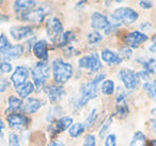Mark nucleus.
<instances>
[{"mask_svg":"<svg viewBox=\"0 0 156 146\" xmlns=\"http://www.w3.org/2000/svg\"><path fill=\"white\" fill-rule=\"evenodd\" d=\"M105 77H106V75H105V74H98V75H96L95 77H94V79L92 80V81H93L96 85H98V83H100V82H102L103 80L105 79Z\"/></svg>","mask_w":156,"mask_h":146,"instance_id":"obj_42","label":"nucleus"},{"mask_svg":"<svg viewBox=\"0 0 156 146\" xmlns=\"http://www.w3.org/2000/svg\"><path fill=\"white\" fill-rule=\"evenodd\" d=\"M129 146H149L147 143V137L143 134V132H141V131L135 132Z\"/></svg>","mask_w":156,"mask_h":146,"instance_id":"obj_25","label":"nucleus"},{"mask_svg":"<svg viewBox=\"0 0 156 146\" xmlns=\"http://www.w3.org/2000/svg\"><path fill=\"white\" fill-rule=\"evenodd\" d=\"M32 78H33V82H34V85L37 90H41L42 88L45 84L46 80L49 77V66H48L47 62H44V61H40L37 64L33 66L32 68Z\"/></svg>","mask_w":156,"mask_h":146,"instance_id":"obj_2","label":"nucleus"},{"mask_svg":"<svg viewBox=\"0 0 156 146\" xmlns=\"http://www.w3.org/2000/svg\"><path fill=\"white\" fill-rule=\"evenodd\" d=\"M37 5V1H32V0H18L14 2V11L18 14H24L27 12L31 11L34 9Z\"/></svg>","mask_w":156,"mask_h":146,"instance_id":"obj_18","label":"nucleus"},{"mask_svg":"<svg viewBox=\"0 0 156 146\" xmlns=\"http://www.w3.org/2000/svg\"><path fill=\"white\" fill-rule=\"evenodd\" d=\"M124 40H125L126 45L129 48H138L141 44L149 40V36L141 31H132V32L127 33Z\"/></svg>","mask_w":156,"mask_h":146,"instance_id":"obj_10","label":"nucleus"},{"mask_svg":"<svg viewBox=\"0 0 156 146\" xmlns=\"http://www.w3.org/2000/svg\"><path fill=\"white\" fill-rule=\"evenodd\" d=\"M151 113H152V115H154V116H155V117H156V108H155V109L152 110Z\"/></svg>","mask_w":156,"mask_h":146,"instance_id":"obj_48","label":"nucleus"},{"mask_svg":"<svg viewBox=\"0 0 156 146\" xmlns=\"http://www.w3.org/2000/svg\"><path fill=\"white\" fill-rule=\"evenodd\" d=\"M47 146H64L63 144H61L60 142H57V141H52V142H50L49 144H48Z\"/></svg>","mask_w":156,"mask_h":146,"instance_id":"obj_45","label":"nucleus"},{"mask_svg":"<svg viewBox=\"0 0 156 146\" xmlns=\"http://www.w3.org/2000/svg\"><path fill=\"white\" fill-rule=\"evenodd\" d=\"M138 62L140 63L141 65L143 66L145 71L150 74V75H154L156 74V60L155 59H145V60H138Z\"/></svg>","mask_w":156,"mask_h":146,"instance_id":"obj_24","label":"nucleus"},{"mask_svg":"<svg viewBox=\"0 0 156 146\" xmlns=\"http://www.w3.org/2000/svg\"><path fill=\"white\" fill-rule=\"evenodd\" d=\"M0 62H1V61H0Z\"/></svg>","mask_w":156,"mask_h":146,"instance_id":"obj_50","label":"nucleus"},{"mask_svg":"<svg viewBox=\"0 0 156 146\" xmlns=\"http://www.w3.org/2000/svg\"><path fill=\"white\" fill-rule=\"evenodd\" d=\"M24 54V46L23 45H12L7 51L2 54H0V59H3V61L8 60H16Z\"/></svg>","mask_w":156,"mask_h":146,"instance_id":"obj_17","label":"nucleus"},{"mask_svg":"<svg viewBox=\"0 0 156 146\" xmlns=\"http://www.w3.org/2000/svg\"><path fill=\"white\" fill-rule=\"evenodd\" d=\"M101 57H102V60L104 62L111 65H118L120 63H122V61H123L117 52L112 51L110 49H104L102 51V54H101Z\"/></svg>","mask_w":156,"mask_h":146,"instance_id":"obj_21","label":"nucleus"},{"mask_svg":"<svg viewBox=\"0 0 156 146\" xmlns=\"http://www.w3.org/2000/svg\"><path fill=\"white\" fill-rule=\"evenodd\" d=\"M151 123H152V127H153L154 131H155V133H156V120H152Z\"/></svg>","mask_w":156,"mask_h":146,"instance_id":"obj_47","label":"nucleus"},{"mask_svg":"<svg viewBox=\"0 0 156 146\" xmlns=\"http://www.w3.org/2000/svg\"><path fill=\"white\" fill-rule=\"evenodd\" d=\"M105 146H117V135L113 133L107 135L105 140Z\"/></svg>","mask_w":156,"mask_h":146,"instance_id":"obj_36","label":"nucleus"},{"mask_svg":"<svg viewBox=\"0 0 156 146\" xmlns=\"http://www.w3.org/2000/svg\"><path fill=\"white\" fill-rule=\"evenodd\" d=\"M54 79L58 84H63L69 81L73 76V66L69 63L58 58L52 62Z\"/></svg>","mask_w":156,"mask_h":146,"instance_id":"obj_1","label":"nucleus"},{"mask_svg":"<svg viewBox=\"0 0 156 146\" xmlns=\"http://www.w3.org/2000/svg\"><path fill=\"white\" fill-rule=\"evenodd\" d=\"M83 146H96V139L93 134H88L83 140Z\"/></svg>","mask_w":156,"mask_h":146,"instance_id":"obj_37","label":"nucleus"},{"mask_svg":"<svg viewBox=\"0 0 156 146\" xmlns=\"http://www.w3.org/2000/svg\"><path fill=\"white\" fill-rule=\"evenodd\" d=\"M128 112H129V109H128L127 103H126V95L124 93H120L117 96V100H115V115L119 118H125Z\"/></svg>","mask_w":156,"mask_h":146,"instance_id":"obj_14","label":"nucleus"},{"mask_svg":"<svg viewBox=\"0 0 156 146\" xmlns=\"http://www.w3.org/2000/svg\"><path fill=\"white\" fill-rule=\"evenodd\" d=\"M11 71H12V65L9 62H7V61H1L0 62V71L1 73L7 74L10 73Z\"/></svg>","mask_w":156,"mask_h":146,"instance_id":"obj_38","label":"nucleus"},{"mask_svg":"<svg viewBox=\"0 0 156 146\" xmlns=\"http://www.w3.org/2000/svg\"><path fill=\"white\" fill-rule=\"evenodd\" d=\"M34 84L32 82H26L23 86H20V89H17L18 95H20V98H27L31 93L34 91Z\"/></svg>","mask_w":156,"mask_h":146,"instance_id":"obj_26","label":"nucleus"},{"mask_svg":"<svg viewBox=\"0 0 156 146\" xmlns=\"http://www.w3.org/2000/svg\"><path fill=\"white\" fill-rule=\"evenodd\" d=\"M149 50H150V51H151V52H154V54H156V37H155V39H154L153 44H152V45L150 46Z\"/></svg>","mask_w":156,"mask_h":146,"instance_id":"obj_44","label":"nucleus"},{"mask_svg":"<svg viewBox=\"0 0 156 146\" xmlns=\"http://www.w3.org/2000/svg\"><path fill=\"white\" fill-rule=\"evenodd\" d=\"M98 95V85H96L93 81L86 82L80 88V98L78 101L79 106H85L90 100L96 98Z\"/></svg>","mask_w":156,"mask_h":146,"instance_id":"obj_7","label":"nucleus"},{"mask_svg":"<svg viewBox=\"0 0 156 146\" xmlns=\"http://www.w3.org/2000/svg\"><path fill=\"white\" fill-rule=\"evenodd\" d=\"M45 93L47 94L50 101L56 103L60 100L61 97L64 95V90L61 85H49L45 88Z\"/></svg>","mask_w":156,"mask_h":146,"instance_id":"obj_20","label":"nucleus"},{"mask_svg":"<svg viewBox=\"0 0 156 146\" xmlns=\"http://www.w3.org/2000/svg\"><path fill=\"white\" fill-rule=\"evenodd\" d=\"M5 123H3V120L0 118V139L3 137V134H5Z\"/></svg>","mask_w":156,"mask_h":146,"instance_id":"obj_43","label":"nucleus"},{"mask_svg":"<svg viewBox=\"0 0 156 146\" xmlns=\"http://www.w3.org/2000/svg\"><path fill=\"white\" fill-rule=\"evenodd\" d=\"M10 33L15 41H22L33 34V28L31 26H14L11 28Z\"/></svg>","mask_w":156,"mask_h":146,"instance_id":"obj_15","label":"nucleus"},{"mask_svg":"<svg viewBox=\"0 0 156 146\" xmlns=\"http://www.w3.org/2000/svg\"><path fill=\"white\" fill-rule=\"evenodd\" d=\"M8 124L11 128H25L29 125L30 123V120H29L27 116H25L24 114L22 113H11V114H8Z\"/></svg>","mask_w":156,"mask_h":146,"instance_id":"obj_13","label":"nucleus"},{"mask_svg":"<svg viewBox=\"0 0 156 146\" xmlns=\"http://www.w3.org/2000/svg\"><path fill=\"white\" fill-rule=\"evenodd\" d=\"M143 88L147 91V95H149L154 101H156V80L145 82Z\"/></svg>","mask_w":156,"mask_h":146,"instance_id":"obj_28","label":"nucleus"},{"mask_svg":"<svg viewBox=\"0 0 156 146\" xmlns=\"http://www.w3.org/2000/svg\"><path fill=\"white\" fill-rule=\"evenodd\" d=\"M10 85V82L5 78H0V93H3Z\"/></svg>","mask_w":156,"mask_h":146,"instance_id":"obj_39","label":"nucleus"},{"mask_svg":"<svg viewBox=\"0 0 156 146\" xmlns=\"http://www.w3.org/2000/svg\"><path fill=\"white\" fill-rule=\"evenodd\" d=\"M75 33L72 32V31H66V32H63V34L61 35V37L59 39L57 46L58 47H69V44H72L75 41Z\"/></svg>","mask_w":156,"mask_h":146,"instance_id":"obj_23","label":"nucleus"},{"mask_svg":"<svg viewBox=\"0 0 156 146\" xmlns=\"http://www.w3.org/2000/svg\"><path fill=\"white\" fill-rule=\"evenodd\" d=\"M42 105H43V103H42L40 99L28 98L26 103H23V107L20 110H22L24 113L32 114V113H35V112L42 107Z\"/></svg>","mask_w":156,"mask_h":146,"instance_id":"obj_19","label":"nucleus"},{"mask_svg":"<svg viewBox=\"0 0 156 146\" xmlns=\"http://www.w3.org/2000/svg\"><path fill=\"white\" fill-rule=\"evenodd\" d=\"M119 77L121 79L122 83L124 84L127 90H134L137 88L138 83L140 81L137 78V75L134 71L129 68H122L119 71Z\"/></svg>","mask_w":156,"mask_h":146,"instance_id":"obj_8","label":"nucleus"},{"mask_svg":"<svg viewBox=\"0 0 156 146\" xmlns=\"http://www.w3.org/2000/svg\"><path fill=\"white\" fill-rule=\"evenodd\" d=\"M29 77V69L25 66H17L14 71L13 75L11 76V81L13 83L14 88L20 89V86H23L26 83L27 79Z\"/></svg>","mask_w":156,"mask_h":146,"instance_id":"obj_11","label":"nucleus"},{"mask_svg":"<svg viewBox=\"0 0 156 146\" xmlns=\"http://www.w3.org/2000/svg\"><path fill=\"white\" fill-rule=\"evenodd\" d=\"M46 12L44 10V8H37L33 9L31 11L24 13L20 15V19L24 22H29L33 23V24H41L44 19H45Z\"/></svg>","mask_w":156,"mask_h":146,"instance_id":"obj_12","label":"nucleus"},{"mask_svg":"<svg viewBox=\"0 0 156 146\" xmlns=\"http://www.w3.org/2000/svg\"><path fill=\"white\" fill-rule=\"evenodd\" d=\"M140 29H141V32H149V31H152L153 30V27L150 23H142V25L140 26Z\"/></svg>","mask_w":156,"mask_h":146,"instance_id":"obj_40","label":"nucleus"},{"mask_svg":"<svg viewBox=\"0 0 156 146\" xmlns=\"http://www.w3.org/2000/svg\"><path fill=\"white\" fill-rule=\"evenodd\" d=\"M139 5H140L142 9H151V8L153 7V2H152V1H144V0H142V1L139 2Z\"/></svg>","mask_w":156,"mask_h":146,"instance_id":"obj_41","label":"nucleus"},{"mask_svg":"<svg viewBox=\"0 0 156 146\" xmlns=\"http://www.w3.org/2000/svg\"><path fill=\"white\" fill-rule=\"evenodd\" d=\"M72 125H73V118L69 116H62L59 120H55L51 124V126H49L48 130L51 135H57L69 129Z\"/></svg>","mask_w":156,"mask_h":146,"instance_id":"obj_9","label":"nucleus"},{"mask_svg":"<svg viewBox=\"0 0 156 146\" xmlns=\"http://www.w3.org/2000/svg\"><path fill=\"white\" fill-rule=\"evenodd\" d=\"M111 123H112V117H108V120H106V122L103 124L102 128L100 129V132H98V135H100L101 137H103L105 134H106L107 130L109 129V127H110Z\"/></svg>","mask_w":156,"mask_h":146,"instance_id":"obj_34","label":"nucleus"},{"mask_svg":"<svg viewBox=\"0 0 156 146\" xmlns=\"http://www.w3.org/2000/svg\"><path fill=\"white\" fill-rule=\"evenodd\" d=\"M138 13L127 7L118 8L112 13V18L117 22V25H132L138 19Z\"/></svg>","mask_w":156,"mask_h":146,"instance_id":"obj_3","label":"nucleus"},{"mask_svg":"<svg viewBox=\"0 0 156 146\" xmlns=\"http://www.w3.org/2000/svg\"><path fill=\"white\" fill-rule=\"evenodd\" d=\"M91 26L93 29H95V31L104 30L106 34H110L115 30V28L119 25H113L112 23H110L104 14L100 13V12H94L91 16Z\"/></svg>","mask_w":156,"mask_h":146,"instance_id":"obj_4","label":"nucleus"},{"mask_svg":"<svg viewBox=\"0 0 156 146\" xmlns=\"http://www.w3.org/2000/svg\"><path fill=\"white\" fill-rule=\"evenodd\" d=\"M96 117H98V113H96V110L93 109L91 111V113L89 114V116H88V118L86 120V122L83 123V126L86 127H91V125H93V123L95 122Z\"/></svg>","mask_w":156,"mask_h":146,"instance_id":"obj_33","label":"nucleus"},{"mask_svg":"<svg viewBox=\"0 0 156 146\" xmlns=\"http://www.w3.org/2000/svg\"><path fill=\"white\" fill-rule=\"evenodd\" d=\"M7 20H9V17H8V16L1 15V14H0V23H1V22H7Z\"/></svg>","mask_w":156,"mask_h":146,"instance_id":"obj_46","label":"nucleus"},{"mask_svg":"<svg viewBox=\"0 0 156 146\" xmlns=\"http://www.w3.org/2000/svg\"><path fill=\"white\" fill-rule=\"evenodd\" d=\"M118 54H119V57L122 59V60H123V59L128 60V59L133 56V50L130 49L129 47H123V48H121V49L119 50Z\"/></svg>","mask_w":156,"mask_h":146,"instance_id":"obj_32","label":"nucleus"},{"mask_svg":"<svg viewBox=\"0 0 156 146\" xmlns=\"http://www.w3.org/2000/svg\"><path fill=\"white\" fill-rule=\"evenodd\" d=\"M47 36L52 43H58L59 39L63 34V25L57 17H50L45 24Z\"/></svg>","mask_w":156,"mask_h":146,"instance_id":"obj_6","label":"nucleus"},{"mask_svg":"<svg viewBox=\"0 0 156 146\" xmlns=\"http://www.w3.org/2000/svg\"><path fill=\"white\" fill-rule=\"evenodd\" d=\"M85 126L81 123H76L73 124L69 128V133L72 137H78L80 134H83V131H85Z\"/></svg>","mask_w":156,"mask_h":146,"instance_id":"obj_27","label":"nucleus"},{"mask_svg":"<svg viewBox=\"0 0 156 146\" xmlns=\"http://www.w3.org/2000/svg\"><path fill=\"white\" fill-rule=\"evenodd\" d=\"M9 146H22L16 133L11 132L9 134Z\"/></svg>","mask_w":156,"mask_h":146,"instance_id":"obj_35","label":"nucleus"},{"mask_svg":"<svg viewBox=\"0 0 156 146\" xmlns=\"http://www.w3.org/2000/svg\"><path fill=\"white\" fill-rule=\"evenodd\" d=\"M150 146H156V140H153L150 144Z\"/></svg>","mask_w":156,"mask_h":146,"instance_id":"obj_49","label":"nucleus"},{"mask_svg":"<svg viewBox=\"0 0 156 146\" xmlns=\"http://www.w3.org/2000/svg\"><path fill=\"white\" fill-rule=\"evenodd\" d=\"M23 107V100L20 98L16 96H10L9 100H8V109H7V113L11 114V113H15L18 110H20Z\"/></svg>","mask_w":156,"mask_h":146,"instance_id":"obj_22","label":"nucleus"},{"mask_svg":"<svg viewBox=\"0 0 156 146\" xmlns=\"http://www.w3.org/2000/svg\"><path fill=\"white\" fill-rule=\"evenodd\" d=\"M78 64H79V67H81L83 69H87L91 74H95L98 71H100L103 66L102 62H101L100 56L96 52H93V54H90L88 56L80 58L78 60Z\"/></svg>","mask_w":156,"mask_h":146,"instance_id":"obj_5","label":"nucleus"},{"mask_svg":"<svg viewBox=\"0 0 156 146\" xmlns=\"http://www.w3.org/2000/svg\"><path fill=\"white\" fill-rule=\"evenodd\" d=\"M87 40L90 45H96V44L101 43L103 41V35L98 31H92L88 34Z\"/></svg>","mask_w":156,"mask_h":146,"instance_id":"obj_29","label":"nucleus"},{"mask_svg":"<svg viewBox=\"0 0 156 146\" xmlns=\"http://www.w3.org/2000/svg\"><path fill=\"white\" fill-rule=\"evenodd\" d=\"M11 46L12 44L9 42V40L5 36V34L2 33V34L0 35V54H2L5 51H7Z\"/></svg>","mask_w":156,"mask_h":146,"instance_id":"obj_31","label":"nucleus"},{"mask_svg":"<svg viewBox=\"0 0 156 146\" xmlns=\"http://www.w3.org/2000/svg\"><path fill=\"white\" fill-rule=\"evenodd\" d=\"M33 54L37 59H40L41 61L46 62L48 59V44L45 40H41L37 41V43H34L32 47Z\"/></svg>","mask_w":156,"mask_h":146,"instance_id":"obj_16","label":"nucleus"},{"mask_svg":"<svg viewBox=\"0 0 156 146\" xmlns=\"http://www.w3.org/2000/svg\"><path fill=\"white\" fill-rule=\"evenodd\" d=\"M102 92L105 95H112L115 92V83L112 80H105L102 84Z\"/></svg>","mask_w":156,"mask_h":146,"instance_id":"obj_30","label":"nucleus"}]
</instances>
